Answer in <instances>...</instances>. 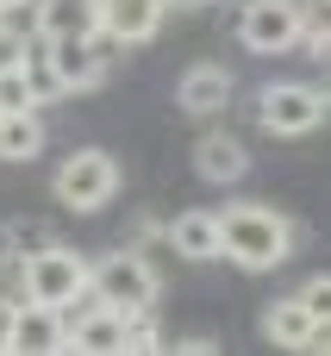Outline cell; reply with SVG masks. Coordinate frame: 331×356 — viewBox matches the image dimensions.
<instances>
[{"instance_id":"cell-1","label":"cell","mask_w":331,"mask_h":356,"mask_svg":"<svg viewBox=\"0 0 331 356\" xmlns=\"http://www.w3.org/2000/svg\"><path fill=\"white\" fill-rule=\"evenodd\" d=\"M219 238H225V263H238V269H250V275L282 269V263L294 257V225H288L275 207H263V200L225 207V213H219Z\"/></svg>"},{"instance_id":"cell-2","label":"cell","mask_w":331,"mask_h":356,"mask_svg":"<svg viewBox=\"0 0 331 356\" xmlns=\"http://www.w3.org/2000/svg\"><path fill=\"white\" fill-rule=\"evenodd\" d=\"M88 288H94V300L113 307V313H156V300H163V275H156L150 257L131 250V244L94 257V263H88Z\"/></svg>"},{"instance_id":"cell-3","label":"cell","mask_w":331,"mask_h":356,"mask_svg":"<svg viewBox=\"0 0 331 356\" xmlns=\"http://www.w3.org/2000/svg\"><path fill=\"white\" fill-rule=\"evenodd\" d=\"M119 181H125V169H119L113 150H69L50 175V194L69 213H100V207H113Z\"/></svg>"},{"instance_id":"cell-4","label":"cell","mask_w":331,"mask_h":356,"mask_svg":"<svg viewBox=\"0 0 331 356\" xmlns=\"http://www.w3.org/2000/svg\"><path fill=\"white\" fill-rule=\"evenodd\" d=\"M257 119H263L269 138H307L331 119V94L307 88V81H269L263 100H257Z\"/></svg>"},{"instance_id":"cell-5","label":"cell","mask_w":331,"mask_h":356,"mask_svg":"<svg viewBox=\"0 0 331 356\" xmlns=\"http://www.w3.org/2000/svg\"><path fill=\"white\" fill-rule=\"evenodd\" d=\"M13 275H19V300L69 307V300H75V294L88 288V257H75V250L50 244V250H38V257L13 263Z\"/></svg>"},{"instance_id":"cell-6","label":"cell","mask_w":331,"mask_h":356,"mask_svg":"<svg viewBox=\"0 0 331 356\" xmlns=\"http://www.w3.org/2000/svg\"><path fill=\"white\" fill-rule=\"evenodd\" d=\"M238 38L257 56H282L300 44V0H250L238 13Z\"/></svg>"},{"instance_id":"cell-7","label":"cell","mask_w":331,"mask_h":356,"mask_svg":"<svg viewBox=\"0 0 331 356\" xmlns=\"http://www.w3.org/2000/svg\"><path fill=\"white\" fill-rule=\"evenodd\" d=\"M232 100H238V75L219 69V63H194V69H181V81H175V106H181L188 119H219Z\"/></svg>"},{"instance_id":"cell-8","label":"cell","mask_w":331,"mask_h":356,"mask_svg":"<svg viewBox=\"0 0 331 356\" xmlns=\"http://www.w3.org/2000/svg\"><path fill=\"white\" fill-rule=\"evenodd\" d=\"M44 56H50V69L63 75L69 94H94L106 81V69H113L94 38H44Z\"/></svg>"},{"instance_id":"cell-9","label":"cell","mask_w":331,"mask_h":356,"mask_svg":"<svg viewBox=\"0 0 331 356\" xmlns=\"http://www.w3.org/2000/svg\"><path fill=\"white\" fill-rule=\"evenodd\" d=\"M169 6H181V0H100V31L119 38L125 50H131V44H150V38L163 31Z\"/></svg>"},{"instance_id":"cell-10","label":"cell","mask_w":331,"mask_h":356,"mask_svg":"<svg viewBox=\"0 0 331 356\" xmlns=\"http://www.w3.org/2000/svg\"><path fill=\"white\" fill-rule=\"evenodd\" d=\"M6 350H25V356L69 350V319H63V307L19 300V313H13V344H6Z\"/></svg>"},{"instance_id":"cell-11","label":"cell","mask_w":331,"mask_h":356,"mask_svg":"<svg viewBox=\"0 0 331 356\" xmlns=\"http://www.w3.org/2000/svg\"><path fill=\"white\" fill-rule=\"evenodd\" d=\"M163 238H169V250H175L181 263H219V257H225L219 213H207V207H188L181 219H169V225H163Z\"/></svg>"},{"instance_id":"cell-12","label":"cell","mask_w":331,"mask_h":356,"mask_svg":"<svg viewBox=\"0 0 331 356\" xmlns=\"http://www.w3.org/2000/svg\"><path fill=\"white\" fill-rule=\"evenodd\" d=\"M194 175L213 181V188L244 181V175H250V150H244V138H232V131H207V138L194 144Z\"/></svg>"},{"instance_id":"cell-13","label":"cell","mask_w":331,"mask_h":356,"mask_svg":"<svg viewBox=\"0 0 331 356\" xmlns=\"http://www.w3.org/2000/svg\"><path fill=\"white\" fill-rule=\"evenodd\" d=\"M38 31L44 38H94L100 0H38Z\"/></svg>"},{"instance_id":"cell-14","label":"cell","mask_w":331,"mask_h":356,"mask_svg":"<svg viewBox=\"0 0 331 356\" xmlns=\"http://www.w3.org/2000/svg\"><path fill=\"white\" fill-rule=\"evenodd\" d=\"M313 313H307V300L294 294V300H275L269 313H263V338L269 344H282V350H307V338H313Z\"/></svg>"},{"instance_id":"cell-15","label":"cell","mask_w":331,"mask_h":356,"mask_svg":"<svg viewBox=\"0 0 331 356\" xmlns=\"http://www.w3.org/2000/svg\"><path fill=\"white\" fill-rule=\"evenodd\" d=\"M44 106H25V113H0V163H31L44 150Z\"/></svg>"},{"instance_id":"cell-16","label":"cell","mask_w":331,"mask_h":356,"mask_svg":"<svg viewBox=\"0 0 331 356\" xmlns=\"http://www.w3.org/2000/svg\"><path fill=\"white\" fill-rule=\"evenodd\" d=\"M56 238L44 232V225H31V219H13L6 232H0V250H6V269L13 263H25V257H38V250H50Z\"/></svg>"},{"instance_id":"cell-17","label":"cell","mask_w":331,"mask_h":356,"mask_svg":"<svg viewBox=\"0 0 331 356\" xmlns=\"http://www.w3.org/2000/svg\"><path fill=\"white\" fill-rule=\"evenodd\" d=\"M300 44L313 56H331V0H300Z\"/></svg>"},{"instance_id":"cell-18","label":"cell","mask_w":331,"mask_h":356,"mask_svg":"<svg viewBox=\"0 0 331 356\" xmlns=\"http://www.w3.org/2000/svg\"><path fill=\"white\" fill-rule=\"evenodd\" d=\"M25 81H31V100H38V106H50V100H63V94H69L44 50H31V56H25Z\"/></svg>"},{"instance_id":"cell-19","label":"cell","mask_w":331,"mask_h":356,"mask_svg":"<svg viewBox=\"0 0 331 356\" xmlns=\"http://www.w3.org/2000/svg\"><path fill=\"white\" fill-rule=\"evenodd\" d=\"M169 350V338L156 332V319L150 313H125V356H156Z\"/></svg>"},{"instance_id":"cell-20","label":"cell","mask_w":331,"mask_h":356,"mask_svg":"<svg viewBox=\"0 0 331 356\" xmlns=\"http://www.w3.org/2000/svg\"><path fill=\"white\" fill-rule=\"evenodd\" d=\"M25 106H38L25 69H0V113H25Z\"/></svg>"},{"instance_id":"cell-21","label":"cell","mask_w":331,"mask_h":356,"mask_svg":"<svg viewBox=\"0 0 331 356\" xmlns=\"http://www.w3.org/2000/svg\"><path fill=\"white\" fill-rule=\"evenodd\" d=\"M25 56H31V38L6 19V25H0V69H25Z\"/></svg>"},{"instance_id":"cell-22","label":"cell","mask_w":331,"mask_h":356,"mask_svg":"<svg viewBox=\"0 0 331 356\" xmlns=\"http://www.w3.org/2000/svg\"><path fill=\"white\" fill-rule=\"evenodd\" d=\"M300 300H307L313 319H325V325H331V275H313V282L300 288Z\"/></svg>"},{"instance_id":"cell-23","label":"cell","mask_w":331,"mask_h":356,"mask_svg":"<svg viewBox=\"0 0 331 356\" xmlns=\"http://www.w3.org/2000/svg\"><path fill=\"white\" fill-rule=\"evenodd\" d=\"M150 238H163V219H156V213H138V219H131V232H125V244H131V250H144Z\"/></svg>"},{"instance_id":"cell-24","label":"cell","mask_w":331,"mask_h":356,"mask_svg":"<svg viewBox=\"0 0 331 356\" xmlns=\"http://www.w3.org/2000/svg\"><path fill=\"white\" fill-rule=\"evenodd\" d=\"M13 313H19V300H6V294H0V350L13 344Z\"/></svg>"},{"instance_id":"cell-25","label":"cell","mask_w":331,"mask_h":356,"mask_svg":"<svg viewBox=\"0 0 331 356\" xmlns=\"http://www.w3.org/2000/svg\"><path fill=\"white\" fill-rule=\"evenodd\" d=\"M175 350H181V356H213V350H219V338H181Z\"/></svg>"},{"instance_id":"cell-26","label":"cell","mask_w":331,"mask_h":356,"mask_svg":"<svg viewBox=\"0 0 331 356\" xmlns=\"http://www.w3.org/2000/svg\"><path fill=\"white\" fill-rule=\"evenodd\" d=\"M0 6H6V13H13V6H38V0H0Z\"/></svg>"},{"instance_id":"cell-27","label":"cell","mask_w":331,"mask_h":356,"mask_svg":"<svg viewBox=\"0 0 331 356\" xmlns=\"http://www.w3.org/2000/svg\"><path fill=\"white\" fill-rule=\"evenodd\" d=\"M181 6H213V0H181Z\"/></svg>"},{"instance_id":"cell-28","label":"cell","mask_w":331,"mask_h":356,"mask_svg":"<svg viewBox=\"0 0 331 356\" xmlns=\"http://www.w3.org/2000/svg\"><path fill=\"white\" fill-rule=\"evenodd\" d=\"M0 25H6V6H0Z\"/></svg>"}]
</instances>
